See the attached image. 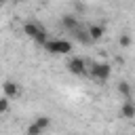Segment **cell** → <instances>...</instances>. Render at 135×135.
Instances as JSON below:
<instances>
[{"instance_id":"obj_11","label":"cell","mask_w":135,"mask_h":135,"mask_svg":"<svg viewBox=\"0 0 135 135\" xmlns=\"http://www.w3.org/2000/svg\"><path fill=\"white\" fill-rule=\"evenodd\" d=\"M74 36H76V38H78L80 42H84V44H89V42H93L86 30H76V32H74Z\"/></svg>"},{"instance_id":"obj_9","label":"cell","mask_w":135,"mask_h":135,"mask_svg":"<svg viewBox=\"0 0 135 135\" xmlns=\"http://www.w3.org/2000/svg\"><path fill=\"white\" fill-rule=\"evenodd\" d=\"M89 36H91V40L93 42H97V40H101L103 38V34H105V27L103 25H99V23H93V25H89Z\"/></svg>"},{"instance_id":"obj_5","label":"cell","mask_w":135,"mask_h":135,"mask_svg":"<svg viewBox=\"0 0 135 135\" xmlns=\"http://www.w3.org/2000/svg\"><path fill=\"white\" fill-rule=\"evenodd\" d=\"M2 91H4V95H6L8 99H17V97L21 95V86H19L15 80H4Z\"/></svg>"},{"instance_id":"obj_13","label":"cell","mask_w":135,"mask_h":135,"mask_svg":"<svg viewBox=\"0 0 135 135\" xmlns=\"http://www.w3.org/2000/svg\"><path fill=\"white\" fill-rule=\"evenodd\" d=\"M8 108H11V99H8L6 95H2V97H0V114H6Z\"/></svg>"},{"instance_id":"obj_7","label":"cell","mask_w":135,"mask_h":135,"mask_svg":"<svg viewBox=\"0 0 135 135\" xmlns=\"http://www.w3.org/2000/svg\"><path fill=\"white\" fill-rule=\"evenodd\" d=\"M61 25L68 30V34H74L76 30H80V25H78V19H76V17H72V15H65V17H61Z\"/></svg>"},{"instance_id":"obj_15","label":"cell","mask_w":135,"mask_h":135,"mask_svg":"<svg viewBox=\"0 0 135 135\" xmlns=\"http://www.w3.org/2000/svg\"><path fill=\"white\" fill-rule=\"evenodd\" d=\"M0 2H2V4H6V2H8V0H0Z\"/></svg>"},{"instance_id":"obj_3","label":"cell","mask_w":135,"mask_h":135,"mask_svg":"<svg viewBox=\"0 0 135 135\" xmlns=\"http://www.w3.org/2000/svg\"><path fill=\"white\" fill-rule=\"evenodd\" d=\"M89 72H91V76H93L95 80L105 82V80H110V76H112V65H110L108 61H97V63L89 65Z\"/></svg>"},{"instance_id":"obj_4","label":"cell","mask_w":135,"mask_h":135,"mask_svg":"<svg viewBox=\"0 0 135 135\" xmlns=\"http://www.w3.org/2000/svg\"><path fill=\"white\" fill-rule=\"evenodd\" d=\"M65 68H68V72L74 74V76H84L86 70H89V65H86V61H84L82 57H72Z\"/></svg>"},{"instance_id":"obj_10","label":"cell","mask_w":135,"mask_h":135,"mask_svg":"<svg viewBox=\"0 0 135 135\" xmlns=\"http://www.w3.org/2000/svg\"><path fill=\"white\" fill-rule=\"evenodd\" d=\"M34 122H36L42 131H46V129L51 127V118H49V116H36V118H34Z\"/></svg>"},{"instance_id":"obj_16","label":"cell","mask_w":135,"mask_h":135,"mask_svg":"<svg viewBox=\"0 0 135 135\" xmlns=\"http://www.w3.org/2000/svg\"><path fill=\"white\" fill-rule=\"evenodd\" d=\"M15 2H23V0H15Z\"/></svg>"},{"instance_id":"obj_6","label":"cell","mask_w":135,"mask_h":135,"mask_svg":"<svg viewBox=\"0 0 135 135\" xmlns=\"http://www.w3.org/2000/svg\"><path fill=\"white\" fill-rule=\"evenodd\" d=\"M120 118H124V120L135 118V101H133V99H127V101L120 105Z\"/></svg>"},{"instance_id":"obj_14","label":"cell","mask_w":135,"mask_h":135,"mask_svg":"<svg viewBox=\"0 0 135 135\" xmlns=\"http://www.w3.org/2000/svg\"><path fill=\"white\" fill-rule=\"evenodd\" d=\"M25 135H42V129L36 124V122H32L30 127H27V131H25Z\"/></svg>"},{"instance_id":"obj_12","label":"cell","mask_w":135,"mask_h":135,"mask_svg":"<svg viewBox=\"0 0 135 135\" xmlns=\"http://www.w3.org/2000/svg\"><path fill=\"white\" fill-rule=\"evenodd\" d=\"M131 42H133V38H131L129 34H120V36H118V44H120L122 49H127V46H131Z\"/></svg>"},{"instance_id":"obj_1","label":"cell","mask_w":135,"mask_h":135,"mask_svg":"<svg viewBox=\"0 0 135 135\" xmlns=\"http://www.w3.org/2000/svg\"><path fill=\"white\" fill-rule=\"evenodd\" d=\"M23 34L27 36V38H32L34 42H38L40 46H44L51 38H49V32L40 25V23H36V21H25L23 23Z\"/></svg>"},{"instance_id":"obj_8","label":"cell","mask_w":135,"mask_h":135,"mask_svg":"<svg viewBox=\"0 0 135 135\" xmlns=\"http://www.w3.org/2000/svg\"><path fill=\"white\" fill-rule=\"evenodd\" d=\"M116 91H118L120 97H124V101H127V99H133V86H131L127 80H120V82L116 84Z\"/></svg>"},{"instance_id":"obj_2","label":"cell","mask_w":135,"mask_h":135,"mask_svg":"<svg viewBox=\"0 0 135 135\" xmlns=\"http://www.w3.org/2000/svg\"><path fill=\"white\" fill-rule=\"evenodd\" d=\"M44 49H46L51 55H68V53H72L74 44H72L70 40H63V38H51V40L44 44Z\"/></svg>"}]
</instances>
